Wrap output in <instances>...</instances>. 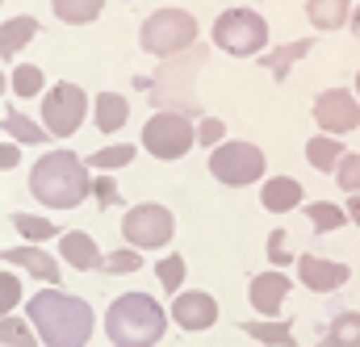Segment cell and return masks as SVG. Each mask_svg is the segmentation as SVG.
Masks as SVG:
<instances>
[{
	"instance_id": "6da1fadb",
	"label": "cell",
	"mask_w": 360,
	"mask_h": 347,
	"mask_svg": "<svg viewBox=\"0 0 360 347\" xmlns=\"http://www.w3.org/2000/svg\"><path fill=\"white\" fill-rule=\"evenodd\" d=\"M25 318H30V331L42 339V347H89L92 327H96L89 301L63 293L59 284L38 289L25 301Z\"/></svg>"
},
{
	"instance_id": "7a4b0ae2",
	"label": "cell",
	"mask_w": 360,
	"mask_h": 347,
	"mask_svg": "<svg viewBox=\"0 0 360 347\" xmlns=\"http://www.w3.org/2000/svg\"><path fill=\"white\" fill-rule=\"evenodd\" d=\"M89 164L76 151H42L30 168V192L38 197V205L46 209H80L89 201Z\"/></svg>"
},
{
	"instance_id": "3957f363",
	"label": "cell",
	"mask_w": 360,
	"mask_h": 347,
	"mask_svg": "<svg viewBox=\"0 0 360 347\" xmlns=\"http://www.w3.org/2000/svg\"><path fill=\"white\" fill-rule=\"evenodd\" d=\"M168 331V310L151 293H122L105 310V335L113 347H155Z\"/></svg>"
},
{
	"instance_id": "277c9868",
	"label": "cell",
	"mask_w": 360,
	"mask_h": 347,
	"mask_svg": "<svg viewBox=\"0 0 360 347\" xmlns=\"http://www.w3.org/2000/svg\"><path fill=\"white\" fill-rule=\"evenodd\" d=\"M139 46L155 59H172L180 51L197 46V17L188 8H172V4L155 8L139 30Z\"/></svg>"
},
{
	"instance_id": "5b68a950",
	"label": "cell",
	"mask_w": 360,
	"mask_h": 347,
	"mask_svg": "<svg viewBox=\"0 0 360 347\" xmlns=\"http://www.w3.org/2000/svg\"><path fill=\"white\" fill-rule=\"evenodd\" d=\"M210 38H214V46L222 55L256 59L260 51H269V21L256 8H226V13H218Z\"/></svg>"
},
{
	"instance_id": "8992f818",
	"label": "cell",
	"mask_w": 360,
	"mask_h": 347,
	"mask_svg": "<svg viewBox=\"0 0 360 347\" xmlns=\"http://www.w3.org/2000/svg\"><path fill=\"white\" fill-rule=\"evenodd\" d=\"M205 46L197 42V46H188V51H180V55H172V59H164V67L151 76V100H155V109L168 100V92L172 88H180V113L184 117H193V113H201V105H197V92H193V84H197V72H201V63H205Z\"/></svg>"
},
{
	"instance_id": "52a82bcc",
	"label": "cell",
	"mask_w": 360,
	"mask_h": 347,
	"mask_svg": "<svg viewBox=\"0 0 360 347\" xmlns=\"http://www.w3.org/2000/svg\"><path fill=\"white\" fill-rule=\"evenodd\" d=\"M122 239L134 251H160L176 239V214L160 201H139L122 218Z\"/></svg>"
},
{
	"instance_id": "ba28073f",
	"label": "cell",
	"mask_w": 360,
	"mask_h": 347,
	"mask_svg": "<svg viewBox=\"0 0 360 347\" xmlns=\"http://www.w3.org/2000/svg\"><path fill=\"white\" fill-rule=\"evenodd\" d=\"M269 172V164H264V151L256 147V143H243V138H235V143H218L214 147V155H210V176L218 180V184H226V188H248V184H260Z\"/></svg>"
},
{
	"instance_id": "9c48e42d",
	"label": "cell",
	"mask_w": 360,
	"mask_h": 347,
	"mask_svg": "<svg viewBox=\"0 0 360 347\" xmlns=\"http://www.w3.org/2000/svg\"><path fill=\"white\" fill-rule=\"evenodd\" d=\"M89 105L92 100L80 84H72V80L51 84L42 92V130H46L51 138H72V134L84 126Z\"/></svg>"
},
{
	"instance_id": "30bf717a",
	"label": "cell",
	"mask_w": 360,
	"mask_h": 347,
	"mask_svg": "<svg viewBox=\"0 0 360 347\" xmlns=\"http://www.w3.org/2000/svg\"><path fill=\"white\" fill-rule=\"evenodd\" d=\"M143 151L172 164V159H184L193 151V117H184L176 109H160L147 117L143 126Z\"/></svg>"
},
{
	"instance_id": "8fae6325",
	"label": "cell",
	"mask_w": 360,
	"mask_h": 347,
	"mask_svg": "<svg viewBox=\"0 0 360 347\" xmlns=\"http://www.w3.org/2000/svg\"><path fill=\"white\" fill-rule=\"evenodd\" d=\"M310 113H314V126L323 134L344 138V134L360 130V100H356V92H348V88H323L314 96V109Z\"/></svg>"
},
{
	"instance_id": "7c38bea8",
	"label": "cell",
	"mask_w": 360,
	"mask_h": 347,
	"mask_svg": "<svg viewBox=\"0 0 360 347\" xmlns=\"http://www.w3.org/2000/svg\"><path fill=\"white\" fill-rule=\"evenodd\" d=\"M172 322L180 331H210L218 322V301L205 289H180L172 297Z\"/></svg>"
},
{
	"instance_id": "4fadbf2b",
	"label": "cell",
	"mask_w": 360,
	"mask_h": 347,
	"mask_svg": "<svg viewBox=\"0 0 360 347\" xmlns=\"http://www.w3.org/2000/svg\"><path fill=\"white\" fill-rule=\"evenodd\" d=\"M297 280L310 289V293H335V289H344L348 284V276H352V268L340 260H323V256H297Z\"/></svg>"
},
{
	"instance_id": "5bb4252c",
	"label": "cell",
	"mask_w": 360,
	"mask_h": 347,
	"mask_svg": "<svg viewBox=\"0 0 360 347\" xmlns=\"http://www.w3.org/2000/svg\"><path fill=\"white\" fill-rule=\"evenodd\" d=\"M0 263H4V268H21L25 276H34V280H42V284H59V280H63L59 260H55L51 251H42L38 243H21V247L0 251Z\"/></svg>"
},
{
	"instance_id": "9a60e30c",
	"label": "cell",
	"mask_w": 360,
	"mask_h": 347,
	"mask_svg": "<svg viewBox=\"0 0 360 347\" xmlns=\"http://www.w3.org/2000/svg\"><path fill=\"white\" fill-rule=\"evenodd\" d=\"M289 289H293V280H289L281 268H269V272L252 276L248 301H252V310H256L260 318H276V314H281V306H285V297H289Z\"/></svg>"
},
{
	"instance_id": "2e32d148",
	"label": "cell",
	"mask_w": 360,
	"mask_h": 347,
	"mask_svg": "<svg viewBox=\"0 0 360 347\" xmlns=\"http://www.w3.org/2000/svg\"><path fill=\"white\" fill-rule=\"evenodd\" d=\"M59 260L68 268H76V272H96L101 247H96V239L89 230H68V235H59Z\"/></svg>"
},
{
	"instance_id": "e0dca14e",
	"label": "cell",
	"mask_w": 360,
	"mask_h": 347,
	"mask_svg": "<svg viewBox=\"0 0 360 347\" xmlns=\"http://www.w3.org/2000/svg\"><path fill=\"white\" fill-rule=\"evenodd\" d=\"M302 184L293 180V176H264V184H260V205L269 209V214H289V209H297L302 205Z\"/></svg>"
},
{
	"instance_id": "ac0fdd59",
	"label": "cell",
	"mask_w": 360,
	"mask_h": 347,
	"mask_svg": "<svg viewBox=\"0 0 360 347\" xmlns=\"http://www.w3.org/2000/svg\"><path fill=\"white\" fill-rule=\"evenodd\" d=\"M89 113H92V122H96L101 134H117V130L130 122V105H126L122 92H101V96H92Z\"/></svg>"
},
{
	"instance_id": "d6986e66",
	"label": "cell",
	"mask_w": 360,
	"mask_h": 347,
	"mask_svg": "<svg viewBox=\"0 0 360 347\" xmlns=\"http://www.w3.org/2000/svg\"><path fill=\"white\" fill-rule=\"evenodd\" d=\"M34 38H38V21H34V17H25V13H21V17H8V21L0 25V59H4V63L17 59Z\"/></svg>"
},
{
	"instance_id": "ffe728a7",
	"label": "cell",
	"mask_w": 360,
	"mask_h": 347,
	"mask_svg": "<svg viewBox=\"0 0 360 347\" xmlns=\"http://www.w3.org/2000/svg\"><path fill=\"white\" fill-rule=\"evenodd\" d=\"M310 46H314L310 38H297V42H285V46L260 51L256 59H260V63L272 72V80H289V67H293L297 59H306V55H310Z\"/></svg>"
},
{
	"instance_id": "44dd1931",
	"label": "cell",
	"mask_w": 360,
	"mask_h": 347,
	"mask_svg": "<svg viewBox=\"0 0 360 347\" xmlns=\"http://www.w3.org/2000/svg\"><path fill=\"white\" fill-rule=\"evenodd\" d=\"M4 134H8V143H17V147H42V143H51V134H46L38 122H30L21 109H4Z\"/></svg>"
},
{
	"instance_id": "7402d4cb",
	"label": "cell",
	"mask_w": 360,
	"mask_h": 347,
	"mask_svg": "<svg viewBox=\"0 0 360 347\" xmlns=\"http://www.w3.org/2000/svg\"><path fill=\"white\" fill-rule=\"evenodd\" d=\"M306 17L314 30H340L352 17V0H306Z\"/></svg>"
},
{
	"instance_id": "603a6c76",
	"label": "cell",
	"mask_w": 360,
	"mask_h": 347,
	"mask_svg": "<svg viewBox=\"0 0 360 347\" xmlns=\"http://www.w3.org/2000/svg\"><path fill=\"white\" fill-rule=\"evenodd\" d=\"M239 331H243L248 339H260V343H269V347H289L293 343L289 318H252V322H243Z\"/></svg>"
},
{
	"instance_id": "cb8c5ba5",
	"label": "cell",
	"mask_w": 360,
	"mask_h": 347,
	"mask_svg": "<svg viewBox=\"0 0 360 347\" xmlns=\"http://www.w3.org/2000/svg\"><path fill=\"white\" fill-rule=\"evenodd\" d=\"M8 222H13V230L21 235V243H51V239H59V226L51 222V218H42V214H8Z\"/></svg>"
},
{
	"instance_id": "d4e9b609",
	"label": "cell",
	"mask_w": 360,
	"mask_h": 347,
	"mask_svg": "<svg viewBox=\"0 0 360 347\" xmlns=\"http://www.w3.org/2000/svg\"><path fill=\"white\" fill-rule=\"evenodd\" d=\"M323 347H360V310H340L323 335Z\"/></svg>"
},
{
	"instance_id": "484cf974",
	"label": "cell",
	"mask_w": 360,
	"mask_h": 347,
	"mask_svg": "<svg viewBox=\"0 0 360 347\" xmlns=\"http://www.w3.org/2000/svg\"><path fill=\"white\" fill-rule=\"evenodd\" d=\"M340 155H344V143H340L335 134H314V138L306 143V164H310L314 172H331V168L340 164Z\"/></svg>"
},
{
	"instance_id": "4316f807",
	"label": "cell",
	"mask_w": 360,
	"mask_h": 347,
	"mask_svg": "<svg viewBox=\"0 0 360 347\" xmlns=\"http://www.w3.org/2000/svg\"><path fill=\"white\" fill-rule=\"evenodd\" d=\"M8 92H13V96H21V100L42 96V92H46V72H42L38 63H17V67H13V76H8Z\"/></svg>"
},
{
	"instance_id": "83f0119b",
	"label": "cell",
	"mask_w": 360,
	"mask_h": 347,
	"mask_svg": "<svg viewBox=\"0 0 360 347\" xmlns=\"http://www.w3.org/2000/svg\"><path fill=\"white\" fill-rule=\"evenodd\" d=\"M51 8L63 25H92L101 17L105 0H51Z\"/></svg>"
},
{
	"instance_id": "f1b7e54d",
	"label": "cell",
	"mask_w": 360,
	"mask_h": 347,
	"mask_svg": "<svg viewBox=\"0 0 360 347\" xmlns=\"http://www.w3.org/2000/svg\"><path fill=\"white\" fill-rule=\"evenodd\" d=\"M84 164H89V168H96V172H117V168L134 164V143H109V147L92 151Z\"/></svg>"
},
{
	"instance_id": "f546056e",
	"label": "cell",
	"mask_w": 360,
	"mask_h": 347,
	"mask_svg": "<svg viewBox=\"0 0 360 347\" xmlns=\"http://www.w3.org/2000/svg\"><path fill=\"white\" fill-rule=\"evenodd\" d=\"M306 218H310L314 235H331V230H340V226L348 222V214H344L335 201H310V205H306Z\"/></svg>"
},
{
	"instance_id": "4dcf8cb0",
	"label": "cell",
	"mask_w": 360,
	"mask_h": 347,
	"mask_svg": "<svg viewBox=\"0 0 360 347\" xmlns=\"http://www.w3.org/2000/svg\"><path fill=\"white\" fill-rule=\"evenodd\" d=\"M139 268H143V251H134V247H117V251L101 256V263H96L101 276H130Z\"/></svg>"
},
{
	"instance_id": "1f68e13d",
	"label": "cell",
	"mask_w": 360,
	"mask_h": 347,
	"mask_svg": "<svg viewBox=\"0 0 360 347\" xmlns=\"http://www.w3.org/2000/svg\"><path fill=\"white\" fill-rule=\"evenodd\" d=\"M0 347H38V335L30 331V322L4 314L0 318Z\"/></svg>"
},
{
	"instance_id": "d6a6232c",
	"label": "cell",
	"mask_w": 360,
	"mask_h": 347,
	"mask_svg": "<svg viewBox=\"0 0 360 347\" xmlns=\"http://www.w3.org/2000/svg\"><path fill=\"white\" fill-rule=\"evenodd\" d=\"M155 276H160V284H164V293H180L184 289V276H188V268H184V256H164V260L155 263Z\"/></svg>"
},
{
	"instance_id": "836d02e7",
	"label": "cell",
	"mask_w": 360,
	"mask_h": 347,
	"mask_svg": "<svg viewBox=\"0 0 360 347\" xmlns=\"http://www.w3.org/2000/svg\"><path fill=\"white\" fill-rule=\"evenodd\" d=\"M222 138H226V122L222 117H205L201 113V122H193V147H210L214 151Z\"/></svg>"
},
{
	"instance_id": "e575fe53",
	"label": "cell",
	"mask_w": 360,
	"mask_h": 347,
	"mask_svg": "<svg viewBox=\"0 0 360 347\" xmlns=\"http://www.w3.org/2000/svg\"><path fill=\"white\" fill-rule=\"evenodd\" d=\"M331 176H335V184H340L344 192H360V155L344 151V155H340V164L331 168Z\"/></svg>"
},
{
	"instance_id": "d590c367",
	"label": "cell",
	"mask_w": 360,
	"mask_h": 347,
	"mask_svg": "<svg viewBox=\"0 0 360 347\" xmlns=\"http://www.w3.org/2000/svg\"><path fill=\"white\" fill-rule=\"evenodd\" d=\"M21 306V276H13L8 268H0V318L13 314Z\"/></svg>"
},
{
	"instance_id": "8d00e7d4",
	"label": "cell",
	"mask_w": 360,
	"mask_h": 347,
	"mask_svg": "<svg viewBox=\"0 0 360 347\" xmlns=\"http://www.w3.org/2000/svg\"><path fill=\"white\" fill-rule=\"evenodd\" d=\"M89 197H96V205L105 209V205H122V188H117V180L105 172V176H92L89 184Z\"/></svg>"
},
{
	"instance_id": "74e56055",
	"label": "cell",
	"mask_w": 360,
	"mask_h": 347,
	"mask_svg": "<svg viewBox=\"0 0 360 347\" xmlns=\"http://www.w3.org/2000/svg\"><path fill=\"white\" fill-rule=\"evenodd\" d=\"M269 260H272V268H281V272L293 263V251H289V235H285V230H272V235H269Z\"/></svg>"
},
{
	"instance_id": "f35d334b",
	"label": "cell",
	"mask_w": 360,
	"mask_h": 347,
	"mask_svg": "<svg viewBox=\"0 0 360 347\" xmlns=\"http://www.w3.org/2000/svg\"><path fill=\"white\" fill-rule=\"evenodd\" d=\"M17 164H21V147L4 138V143H0V172H13Z\"/></svg>"
},
{
	"instance_id": "ab89813d",
	"label": "cell",
	"mask_w": 360,
	"mask_h": 347,
	"mask_svg": "<svg viewBox=\"0 0 360 347\" xmlns=\"http://www.w3.org/2000/svg\"><path fill=\"white\" fill-rule=\"evenodd\" d=\"M344 214H348L352 226H360V192H348V209H344Z\"/></svg>"
},
{
	"instance_id": "60d3db41",
	"label": "cell",
	"mask_w": 360,
	"mask_h": 347,
	"mask_svg": "<svg viewBox=\"0 0 360 347\" xmlns=\"http://www.w3.org/2000/svg\"><path fill=\"white\" fill-rule=\"evenodd\" d=\"M348 25H352V34L360 38V4H352V17H348Z\"/></svg>"
},
{
	"instance_id": "b9f144b4",
	"label": "cell",
	"mask_w": 360,
	"mask_h": 347,
	"mask_svg": "<svg viewBox=\"0 0 360 347\" xmlns=\"http://www.w3.org/2000/svg\"><path fill=\"white\" fill-rule=\"evenodd\" d=\"M4 88H8V76H4V67H0V96H4Z\"/></svg>"
},
{
	"instance_id": "7bdbcfd3",
	"label": "cell",
	"mask_w": 360,
	"mask_h": 347,
	"mask_svg": "<svg viewBox=\"0 0 360 347\" xmlns=\"http://www.w3.org/2000/svg\"><path fill=\"white\" fill-rule=\"evenodd\" d=\"M356 100H360V72H356Z\"/></svg>"
},
{
	"instance_id": "ee69618b",
	"label": "cell",
	"mask_w": 360,
	"mask_h": 347,
	"mask_svg": "<svg viewBox=\"0 0 360 347\" xmlns=\"http://www.w3.org/2000/svg\"><path fill=\"white\" fill-rule=\"evenodd\" d=\"M0 4H4V0H0Z\"/></svg>"
}]
</instances>
